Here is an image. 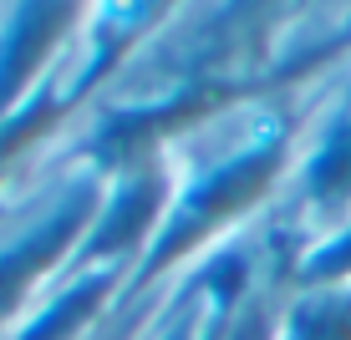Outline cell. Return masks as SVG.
Returning <instances> with one entry per match:
<instances>
[{
  "label": "cell",
  "mask_w": 351,
  "mask_h": 340,
  "mask_svg": "<svg viewBox=\"0 0 351 340\" xmlns=\"http://www.w3.org/2000/svg\"><path fill=\"white\" fill-rule=\"evenodd\" d=\"M148 5H153V0H97L102 21H112V26H132V21H138Z\"/></svg>",
  "instance_id": "cell-1"
}]
</instances>
